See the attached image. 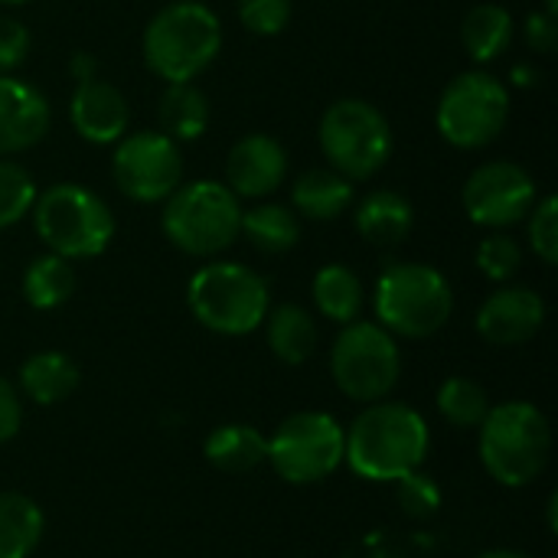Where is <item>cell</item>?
Listing matches in <instances>:
<instances>
[{
  "instance_id": "obj_36",
  "label": "cell",
  "mask_w": 558,
  "mask_h": 558,
  "mask_svg": "<svg viewBox=\"0 0 558 558\" xmlns=\"http://www.w3.org/2000/svg\"><path fill=\"white\" fill-rule=\"evenodd\" d=\"M526 43L533 46V52H543V56H553L558 49V16L539 10V13H530L526 16Z\"/></svg>"
},
{
  "instance_id": "obj_8",
  "label": "cell",
  "mask_w": 558,
  "mask_h": 558,
  "mask_svg": "<svg viewBox=\"0 0 558 558\" xmlns=\"http://www.w3.org/2000/svg\"><path fill=\"white\" fill-rule=\"evenodd\" d=\"M317 137L330 170L347 180H369L392 157V128L386 114L363 98L333 101L320 118Z\"/></svg>"
},
{
  "instance_id": "obj_5",
  "label": "cell",
  "mask_w": 558,
  "mask_h": 558,
  "mask_svg": "<svg viewBox=\"0 0 558 558\" xmlns=\"http://www.w3.org/2000/svg\"><path fill=\"white\" fill-rule=\"evenodd\" d=\"M163 235L193 258H213L239 239L242 199L219 180L180 183L163 199Z\"/></svg>"
},
{
  "instance_id": "obj_24",
  "label": "cell",
  "mask_w": 558,
  "mask_h": 558,
  "mask_svg": "<svg viewBox=\"0 0 558 558\" xmlns=\"http://www.w3.org/2000/svg\"><path fill=\"white\" fill-rule=\"evenodd\" d=\"M461 43L474 62H494L513 43V16L500 3H477L461 23Z\"/></svg>"
},
{
  "instance_id": "obj_3",
  "label": "cell",
  "mask_w": 558,
  "mask_h": 558,
  "mask_svg": "<svg viewBox=\"0 0 558 558\" xmlns=\"http://www.w3.org/2000/svg\"><path fill=\"white\" fill-rule=\"evenodd\" d=\"M373 304L383 330L405 340H425L448 324L454 311V291L432 265L392 262L376 281Z\"/></svg>"
},
{
  "instance_id": "obj_20",
  "label": "cell",
  "mask_w": 558,
  "mask_h": 558,
  "mask_svg": "<svg viewBox=\"0 0 558 558\" xmlns=\"http://www.w3.org/2000/svg\"><path fill=\"white\" fill-rule=\"evenodd\" d=\"M203 454L216 471L226 474H248L258 464H265L268 458V438L255 428V425H219L206 435L203 441Z\"/></svg>"
},
{
  "instance_id": "obj_6",
  "label": "cell",
  "mask_w": 558,
  "mask_h": 558,
  "mask_svg": "<svg viewBox=\"0 0 558 558\" xmlns=\"http://www.w3.org/2000/svg\"><path fill=\"white\" fill-rule=\"evenodd\" d=\"M29 213L43 245L65 262L95 258L114 239V216L108 203L78 183H56L36 193Z\"/></svg>"
},
{
  "instance_id": "obj_41",
  "label": "cell",
  "mask_w": 558,
  "mask_h": 558,
  "mask_svg": "<svg viewBox=\"0 0 558 558\" xmlns=\"http://www.w3.org/2000/svg\"><path fill=\"white\" fill-rule=\"evenodd\" d=\"M556 507H558V497L556 494H549V507H546V513H549V530H556Z\"/></svg>"
},
{
  "instance_id": "obj_13",
  "label": "cell",
  "mask_w": 558,
  "mask_h": 558,
  "mask_svg": "<svg viewBox=\"0 0 558 558\" xmlns=\"http://www.w3.org/2000/svg\"><path fill=\"white\" fill-rule=\"evenodd\" d=\"M536 206V180L510 160L481 163L464 183V209L484 229H507L530 216Z\"/></svg>"
},
{
  "instance_id": "obj_26",
  "label": "cell",
  "mask_w": 558,
  "mask_h": 558,
  "mask_svg": "<svg viewBox=\"0 0 558 558\" xmlns=\"http://www.w3.org/2000/svg\"><path fill=\"white\" fill-rule=\"evenodd\" d=\"M43 539V510L23 497L0 490V558H26Z\"/></svg>"
},
{
  "instance_id": "obj_19",
  "label": "cell",
  "mask_w": 558,
  "mask_h": 558,
  "mask_svg": "<svg viewBox=\"0 0 558 558\" xmlns=\"http://www.w3.org/2000/svg\"><path fill=\"white\" fill-rule=\"evenodd\" d=\"M291 203L298 209V216L317 219V222H330L337 216H343L353 203V180H347L337 170H304L294 186H291Z\"/></svg>"
},
{
  "instance_id": "obj_43",
  "label": "cell",
  "mask_w": 558,
  "mask_h": 558,
  "mask_svg": "<svg viewBox=\"0 0 558 558\" xmlns=\"http://www.w3.org/2000/svg\"><path fill=\"white\" fill-rule=\"evenodd\" d=\"M0 3H26V0H0Z\"/></svg>"
},
{
  "instance_id": "obj_34",
  "label": "cell",
  "mask_w": 558,
  "mask_h": 558,
  "mask_svg": "<svg viewBox=\"0 0 558 558\" xmlns=\"http://www.w3.org/2000/svg\"><path fill=\"white\" fill-rule=\"evenodd\" d=\"M291 0H239V20L255 36H278L291 23Z\"/></svg>"
},
{
  "instance_id": "obj_35",
  "label": "cell",
  "mask_w": 558,
  "mask_h": 558,
  "mask_svg": "<svg viewBox=\"0 0 558 558\" xmlns=\"http://www.w3.org/2000/svg\"><path fill=\"white\" fill-rule=\"evenodd\" d=\"M29 52V29L20 20L0 16V75H10Z\"/></svg>"
},
{
  "instance_id": "obj_1",
  "label": "cell",
  "mask_w": 558,
  "mask_h": 558,
  "mask_svg": "<svg viewBox=\"0 0 558 558\" xmlns=\"http://www.w3.org/2000/svg\"><path fill=\"white\" fill-rule=\"evenodd\" d=\"M428 445V425L412 405L373 402L343 432V461L366 481L396 484L422 468Z\"/></svg>"
},
{
  "instance_id": "obj_39",
  "label": "cell",
  "mask_w": 558,
  "mask_h": 558,
  "mask_svg": "<svg viewBox=\"0 0 558 558\" xmlns=\"http://www.w3.org/2000/svg\"><path fill=\"white\" fill-rule=\"evenodd\" d=\"M510 82L520 85V88H533V85H539V69L530 65V62H517L513 72H510Z\"/></svg>"
},
{
  "instance_id": "obj_29",
  "label": "cell",
  "mask_w": 558,
  "mask_h": 558,
  "mask_svg": "<svg viewBox=\"0 0 558 558\" xmlns=\"http://www.w3.org/2000/svg\"><path fill=\"white\" fill-rule=\"evenodd\" d=\"M438 412L454 428H481V422L490 412V402H487V392L474 379L451 376L438 389Z\"/></svg>"
},
{
  "instance_id": "obj_15",
  "label": "cell",
  "mask_w": 558,
  "mask_h": 558,
  "mask_svg": "<svg viewBox=\"0 0 558 558\" xmlns=\"http://www.w3.org/2000/svg\"><path fill=\"white\" fill-rule=\"evenodd\" d=\"M546 324V304L533 288H500L477 311V333L494 347L530 343Z\"/></svg>"
},
{
  "instance_id": "obj_21",
  "label": "cell",
  "mask_w": 558,
  "mask_h": 558,
  "mask_svg": "<svg viewBox=\"0 0 558 558\" xmlns=\"http://www.w3.org/2000/svg\"><path fill=\"white\" fill-rule=\"evenodd\" d=\"M265 337L281 363L301 366L317 350V320L298 304H281L265 314Z\"/></svg>"
},
{
  "instance_id": "obj_37",
  "label": "cell",
  "mask_w": 558,
  "mask_h": 558,
  "mask_svg": "<svg viewBox=\"0 0 558 558\" xmlns=\"http://www.w3.org/2000/svg\"><path fill=\"white\" fill-rule=\"evenodd\" d=\"M20 422H23L20 396H16V389L0 376V445L10 441V438L20 432Z\"/></svg>"
},
{
  "instance_id": "obj_40",
  "label": "cell",
  "mask_w": 558,
  "mask_h": 558,
  "mask_svg": "<svg viewBox=\"0 0 558 558\" xmlns=\"http://www.w3.org/2000/svg\"><path fill=\"white\" fill-rule=\"evenodd\" d=\"M477 558H530L526 553H517V549H490V553H484V556Z\"/></svg>"
},
{
  "instance_id": "obj_11",
  "label": "cell",
  "mask_w": 558,
  "mask_h": 558,
  "mask_svg": "<svg viewBox=\"0 0 558 558\" xmlns=\"http://www.w3.org/2000/svg\"><path fill=\"white\" fill-rule=\"evenodd\" d=\"M265 461L288 484H317L343 464V425L327 412H298L275 428Z\"/></svg>"
},
{
  "instance_id": "obj_30",
  "label": "cell",
  "mask_w": 558,
  "mask_h": 558,
  "mask_svg": "<svg viewBox=\"0 0 558 558\" xmlns=\"http://www.w3.org/2000/svg\"><path fill=\"white\" fill-rule=\"evenodd\" d=\"M36 203V183L26 167L0 160V229L20 222Z\"/></svg>"
},
{
  "instance_id": "obj_14",
  "label": "cell",
  "mask_w": 558,
  "mask_h": 558,
  "mask_svg": "<svg viewBox=\"0 0 558 558\" xmlns=\"http://www.w3.org/2000/svg\"><path fill=\"white\" fill-rule=\"evenodd\" d=\"M288 177V154L271 134H245L226 157V186L239 199H262Z\"/></svg>"
},
{
  "instance_id": "obj_25",
  "label": "cell",
  "mask_w": 558,
  "mask_h": 558,
  "mask_svg": "<svg viewBox=\"0 0 558 558\" xmlns=\"http://www.w3.org/2000/svg\"><path fill=\"white\" fill-rule=\"evenodd\" d=\"M239 235H245L265 255H281V252H291L298 245L301 222H298L294 209H288L281 203H262L248 213L242 209Z\"/></svg>"
},
{
  "instance_id": "obj_33",
  "label": "cell",
  "mask_w": 558,
  "mask_h": 558,
  "mask_svg": "<svg viewBox=\"0 0 558 558\" xmlns=\"http://www.w3.org/2000/svg\"><path fill=\"white\" fill-rule=\"evenodd\" d=\"M530 245L539 255V262L556 265L558 262V199L543 196L530 209Z\"/></svg>"
},
{
  "instance_id": "obj_2",
  "label": "cell",
  "mask_w": 558,
  "mask_h": 558,
  "mask_svg": "<svg viewBox=\"0 0 558 558\" xmlns=\"http://www.w3.org/2000/svg\"><path fill=\"white\" fill-rule=\"evenodd\" d=\"M222 49V23L199 0H177L154 13L144 29V59L163 82H193Z\"/></svg>"
},
{
  "instance_id": "obj_16",
  "label": "cell",
  "mask_w": 558,
  "mask_h": 558,
  "mask_svg": "<svg viewBox=\"0 0 558 558\" xmlns=\"http://www.w3.org/2000/svg\"><path fill=\"white\" fill-rule=\"evenodd\" d=\"M52 111L43 92L23 78L0 75V157L29 150L49 131Z\"/></svg>"
},
{
  "instance_id": "obj_27",
  "label": "cell",
  "mask_w": 558,
  "mask_h": 558,
  "mask_svg": "<svg viewBox=\"0 0 558 558\" xmlns=\"http://www.w3.org/2000/svg\"><path fill=\"white\" fill-rule=\"evenodd\" d=\"M317 311L333 324H353L363 311V284L347 265H324L311 284Z\"/></svg>"
},
{
  "instance_id": "obj_42",
  "label": "cell",
  "mask_w": 558,
  "mask_h": 558,
  "mask_svg": "<svg viewBox=\"0 0 558 558\" xmlns=\"http://www.w3.org/2000/svg\"><path fill=\"white\" fill-rule=\"evenodd\" d=\"M543 3H546V13L558 16V0H543Z\"/></svg>"
},
{
  "instance_id": "obj_31",
  "label": "cell",
  "mask_w": 558,
  "mask_h": 558,
  "mask_svg": "<svg viewBox=\"0 0 558 558\" xmlns=\"http://www.w3.org/2000/svg\"><path fill=\"white\" fill-rule=\"evenodd\" d=\"M520 265H523V252H520L517 239H510L500 229H494L477 248V268L490 281H510L520 271Z\"/></svg>"
},
{
  "instance_id": "obj_17",
  "label": "cell",
  "mask_w": 558,
  "mask_h": 558,
  "mask_svg": "<svg viewBox=\"0 0 558 558\" xmlns=\"http://www.w3.org/2000/svg\"><path fill=\"white\" fill-rule=\"evenodd\" d=\"M69 118H72V128L82 141L114 144L124 137L131 111H128L124 95L111 82H101L95 75L88 82H75V92L69 101Z\"/></svg>"
},
{
  "instance_id": "obj_23",
  "label": "cell",
  "mask_w": 558,
  "mask_h": 558,
  "mask_svg": "<svg viewBox=\"0 0 558 558\" xmlns=\"http://www.w3.org/2000/svg\"><path fill=\"white\" fill-rule=\"evenodd\" d=\"M160 131L173 141H196L209 128V101L193 82H167L157 105Z\"/></svg>"
},
{
  "instance_id": "obj_22",
  "label": "cell",
  "mask_w": 558,
  "mask_h": 558,
  "mask_svg": "<svg viewBox=\"0 0 558 558\" xmlns=\"http://www.w3.org/2000/svg\"><path fill=\"white\" fill-rule=\"evenodd\" d=\"M75 386H78V366L65 353L43 350L20 366V389L36 405H56L69 399Z\"/></svg>"
},
{
  "instance_id": "obj_12",
  "label": "cell",
  "mask_w": 558,
  "mask_h": 558,
  "mask_svg": "<svg viewBox=\"0 0 558 558\" xmlns=\"http://www.w3.org/2000/svg\"><path fill=\"white\" fill-rule=\"evenodd\" d=\"M111 173L128 199L163 203L183 183V154L163 131H137L118 141Z\"/></svg>"
},
{
  "instance_id": "obj_4",
  "label": "cell",
  "mask_w": 558,
  "mask_h": 558,
  "mask_svg": "<svg viewBox=\"0 0 558 558\" xmlns=\"http://www.w3.org/2000/svg\"><path fill=\"white\" fill-rule=\"evenodd\" d=\"M553 458L549 418L533 402H504L481 422V461L504 487L533 484Z\"/></svg>"
},
{
  "instance_id": "obj_28",
  "label": "cell",
  "mask_w": 558,
  "mask_h": 558,
  "mask_svg": "<svg viewBox=\"0 0 558 558\" xmlns=\"http://www.w3.org/2000/svg\"><path fill=\"white\" fill-rule=\"evenodd\" d=\"M75 291V271L65 258L46 252L36 255L26 271H23V298L36 311H52L62 307Z\"/></svg>"
},
{
  "instance_id": "obj_7",
  "label": "cell",
  "mask_w": 558,
  "mask_h": 558,
  "mask_svg": "<svg viewBox=\"0 0 558 558\" xmlns=\"http://www.w3.org/2000/svg\"><path fill=\"white\" fill-rule=\"evenodd\" d=\"M186 301L206 330L222 337H245L265 324L271 294L258 271L239 262H213L190 278Z\"/></svg>"
},
{
  "instance_id": "obj_32",
  "label": "cell",
  "mask_w": 558,
  "mask_h": 558,
  "mask_svg": "<svg viewBox=\"0 0 558 558\" xmlns=\"http://www.w3.org/2000/svg\"><path fill=\"white\" fill-rule=\"evenodd\" d=\"M396 500L409 520H428L441 510V490L428 474H405L396 481Z\"/></svg>"
},
{
  "instance_id": "obj_38",
  "label": "cell",
  "mask_w": 558,
  "mask_h": 558,
  "mask_svg": "<svg viewBox=\"0 0 558 558\" xmlns=\"http://www.w3.org/2000/svg\"><path fill=\"white\" fill-rule=\"evenodd\" d=\"M69 72H72V78H75V82H88V78H95L98 62H95V56H88V52H72V59H69Z\"/></svg>"
},
{
  "instance_id": "obj_10",
  "label": "cell",
  "mask_w": 558,
  "mask_h": 558,
  "mask_svg": "<svg viewBox=\"0 0 558 558\" xmlns=\"http://www.w3.org/2000/svg\"><path fill=\"white\" fill-rule=\"evenodd\" d=\"M510 118V92L490 72H464L441 92L438 131L451 147L481 150L500 137Z\"/></svg>"
},
{
  "instance_id": "obj_9",
  "label": "cell",
  "mask_w": 558,
  "mask_h": 558,
  "mask_svg": "<svg viewBox=\"0 0 558 558\" xmlns=\"http://www.w3.org/2000/svg\"><path fill=\"white\" fill-rule=\"evenodd\" d=\"M330 373L347 399L366 405L383 402L402 376L399 343L379 324L369 320L343 324L330 350Z\"/></svg>"
},
{
  "instance_id": "obj_18",
  "label": "cell",
  "mask_w": 558,
  "mask_h": 558,
  "mask_svg": "<svg viewBox=\"0 0 558 558\" xmlns=\"http://www.w3.org/2000/svg\"><path fill=\"white\" fill-rule=\"evenodd\" d=\"M412 222H415L412 203L396 190H376L356 206V232L369 245H383V248L402 245L412 232Z\"/></svg>"
}]
</instances>
